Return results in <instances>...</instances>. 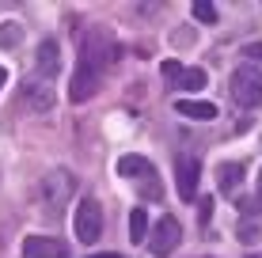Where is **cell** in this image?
<instances>
[{
  "instance_id": "cell-1",
  "label": "cell",
  "mask_w": 262,
  "mask_h": 258,
  "mask_svg": "<svg viewBox=\"0 0 262 258\" xmlns=\"http://www.w3.org/2000/svg\"><path fill=\"white\" fill-rule=\"evenodd\" d=\"M114 57H118V46H114V38L106 31L92 27V31L80 38V65H92L99 73H106V65H111Z\"/></svg>"
},
{
  "instance_id": "cell-2",
  "label": "cell",
  "mask_w": 262,
  "mask_h": 258,
  "mask_svg": "<svg viewBox=\"0 0 262 258\" xmlns=\"http://www.w3.org/2000/svg\"><path fill=\"white\" fill-rule=\"evenodd\" d=\"M72 194H76V179L69 171H50L42 179V205H46V213H61L72 201Z\"/></svg>"
},
{
  "instance_id": "cell-3",
  "label": "cell",
  "mask_w": 262,
  "mask_h": 258,
  "mask_svg": "<svg viewBox=\"0 0 262 258\" xmlns=\"http://www.w3.org/2000/svg\"><path fill=\"white\" fill-rule=\"evenodd\" d=\"M232 99L239 106H258L262 103V73L251 65H239L232 73Z\"/></svg>"
},
{
  "instance_id": "cell-4",
  "label": "cell",
  "mask_w": 262,
  "mask_h": 258,
  "mask_svg": "<svg viewBox=\"0 0 262 258\" xmlns=\"http://www.w3.org/2000/svg\"><path fill=\"white\" fill-rule=\"evenodd\" d=\"M72 228H76V239H84V243H95V239L103 236V209H99L95 198H84L76 205V220H72Z\"/></svg>"
},
{
  "instance_id": "cell-5",
  "label": "cell",
  "mask_w": 262,
  "mask_h": 258,
  "mask_svg": "<svg viewBox=\"0 0 262 258\" xmlns=\"http://www.w3.org/2000/svg\"><path fill=\"white\" fill-rule=\"evenodd\" d=\"M179 239H183V228H179V220H175V217H160L156 228L148 232V251L156 254V258H167V254L179 247Z\"/></svg>"
},
{
  "instance_id": "cell-6",
  "label": "cell",
  "mask_w": 262,
  "mask_h": 258,
  "mask_svg": "<svg viewBox=\"0 0 262 258\" xmlns=\"http://www.w3.org/2000/svg\"><path fill=\"white\" fill-rule=\"evenodd\" d=\"M23 103H27V110H34V114H50L53 106H57V87H50L46 80H27L23 84Z\"/></svg>"
},
{
  "instance_id": "cell-7",
  "label": "cell",
  "mask_w": 262,
  "mask_h": 258,
  "mask_svg": "<svg viewBox=\"0 0 262 258\" xmlns=\"http://www.w3.org/2000/svg\"><path fill=\"white\" fill-rule=\"evenodd\" d=\"M99 84H103V73L92 65H76V73H72V84H69V99L72 103H88L92 95L99 91Z\"/></svg>"
},
{
  "instance_id": "cell-8",
  "label": "cell",
  "mask_w": 262,
  "mask_h": 258,
  "mask_svg": "<svg viewBox=\"0 0 262 258\" xmlns=\"http://www.w3.org/2000/svg\"><path fill=\"white\" fill-rule=\"evenodd\" d=\"M23 258H69V243L65 239H53V236H27Z\"/></svg>"
},
{
  "instance_id": "cell-9",
  "label": "cell",
  "mask_w": 262,
  "mask_h": 258,
  "mask_svg": "<svg viewBox=\"0 0 262 258\" xmlns=\"http://www.w3.org/2000/svg\"><path fill=\"white\" fill-rule=\"evenodd\" d=\"M198 179H202V167L194 156H179L175 159V182H179V198H198Z\"/></svg>"
},
{
  "instance_id": "cell-10",
  "label": "cell",
  "mask_w": 262,
  "mask_h": 258,
  "mask_svg": "<svg viewBox=\"0 0 262 258\" xmlns=\"http://www.w3.org/2000/svg\"><path fill=\"white\" fill-rule=\"evenodd\" d=\"M57 68H61V50H57V42H53V38L38 42V50H34V73H38V80L57 76Z\"/></svg>"
},
{
  "instance_id": "cell-11",
  "label": "cell",
  "mask_w": 262,
  "mask_h": 258,
  "mask_svg": "<svg viewBox=\"0 0 262 258\" xmlns=\"http://www.w3.org/2000/svg\"><path fill=\"white\" fill-rule=\"evenodd\" d=\"M114 171L122 175V179H133V182H141V179H148L156 167L148 163L144 156H118V163H114Z\"/></svg>"
},
{
  "instance_id": "cell-12",
  "label": "cell",
  "mask_w": 262,
  "mask_h": 258,
  "mask_svg": "<svg viewBox=\"0 0 262 258\" xmlns=\"http://www.w3.org/2000/svg\"><path fill=\"white\" fill-rule=\"evenodd\" d=\"M175 110L183 114V118H194V122H213L216 118V106L202 103V99H175Z\"/></svg>"
},
{
  "instance_id": "cell-13",
  "label": "cell",
  "mask_w": 262,
  "mask_h": 258,
  "mask_svg": "<svg viewBox=\"0 0 262 258\" xmlns=\"http://www.w3.org/2000/svg\"><path fill=\"white\" fill-rule=\"evenodd\" d=\"M239 179H243L239 163H221V167H216V186H221V194H236Z\"/></svg>"
},
{
  "instance_id": "cell-14",
  "label": "cell",
  "mask_w": 262,
  "mask_h": 258,
  "mask_svg": "<svg viewBox=\"0 0 262 258\" xmlns=\"http://www.w3.org/2000/svg\"><path fill=\"white\" fill-rule=\"evenodd\" d=\"M129 239H133V243H148V213H144V209L129 213Z\"/></svg>"
},
{
  "instance_id": "cell-15",
  "label": "cell",
  "mask_w": 262,
  "mask_h": 258,
  "mask_svg": "<svg viewBox=\"0 0 262 258\" xmlns=\"http://www.w3.org/2000/svg\"><path fill=\"white\" fill-rule=\"evenodd\" d=\"M179 87H205V68H179V76L171 80Z\"/></svg>"
},
{
  "instance_id": "cell-16",
  "label": "cell",
  "mask_w": 262,
  "mask_h": 258,
  "mask_svg": "<svg viewBox=\"0 0 262 258\" xmlns=\"http://www.w3.org/2000/svg\"><path fill=\"white\" fill-rule=\"evenodd\" d=\"M19 38H23V27H19V23H12V19L0 23V46H4V50H12Z\"/></svg>"
},
{
  "instance_id": "cell-17",
  "label": "cell",
  "mask_w": 262,
  "mask_h": 258,
  "mask_svg": "<svg viewBox=\"0 0 262 258\" xmlns=\"http://www.w3.org/2000/svg\"><path fill=\"white\" fill-rule=\"evenodd\" d=\"M194 19L198 23H216V8L205 4V0H198V4H194Z\"/></svg>"
},
{
  "instance_id": "cell-18",
  "label": "cell",
  "mask_w": 262,
  "mask_h": 258,
  "mask_svg": "<svg viewBox=\"0 0 262 258\" xmlns=\"http://www.w3.org/2000/svg\"><path fill=\"white\" fill-rule=\"evenodd\" d=\"M137 186H141V190H144V194H148V198H160V182H156V171H152V175H148V179H141Z\"/></svg>"
},
{
  "instance_id": "cell-19",
  "label": "cell",
  "mask_w": 262,
  "mask_h": 258,
  "mask_svg": "<svg viewBox=\"0 0 262 258\" xmlns=\"http://www.w3.org/2000/svg\"><path fill=\"white\" fill-rule=\"evenodd\" d=\"M179 68H183V65H175V61H167V65H164V76H167V80H175V76H179Z\"/></svg>"
},
{
  "instance_id": "cell-20",
  "label": "cell",
  "mask_w": 262,
  "mask_h": 258,
  "mask_svg": "<svg viewBox=\"0 0 262 258\" xmlns=\"http://www.w3.org/2000/svg\"><path fill=\"white\" fill-rule=\"evenodd\" d=\"M243 53H247V57H255V61H262V46H258V42H255V46H247Z\"/></svg>"
},
{
  "instance_id": "cell-21",
  "label": "cell",
  "mask_w": 262,
  "mask_h": 258,
  "mask_svg": "<svg viewBox=\"0 0 262 258\" xmlns=\"http://www.w3.org/2000/svg\"><path fill=\"white\" fill-rule=\"evenodd\" d=\"M4 80H8V73H4V68H0V87H4Z\"/></svg>"
},
{
  "instance_id": "cell-22",
  "label": "cell",
  "mask_w": 262,
  "mask_h": 258,
  "mask_svg": "<svg viewBox=\"0 0 262 258\" xmlns=\"http://www.w3.org/2000/svg\"><path fill=\"white\" fill-rule=\"evenodd\" d=\"M95 258H122V254H95Z\"/></svg>"
},
{
  "instance_id": "cell-23",
  "label": "cell",
  "mask_w": 262,
  "mask_h": 258,
  "mask_svg": "<svg viewBox=\"0 0 262 258\" xmlns=\"http://www.w3.org/2000/svg\"><path fill=\"white\" fill-rule=\"evenodd\" d=\"M258 190H262V179H258Z\"/></svg>"
}]
</instances>
